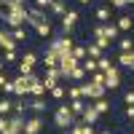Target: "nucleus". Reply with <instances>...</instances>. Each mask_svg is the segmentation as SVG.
Segmentation results:
<instances>
[{
  "label": "nucleus",
  "instance_id": "nucleus-2",
  "mask_svg": "<svg viewBox=\"0 0 134 134\" xmlns=\"http://www.w3.org/2000/svg\"><path fill=\"white\" fill-rule=\"evenodd\" d=\"M81 94H83V99L94 102V99H102V97L107 94V88H105V86H97V83H91V81H83V83H81Z\"/></svg>",
  "mask_w": 134,
  "mask_h": 134
},
{
  "label": "nucleus",
  "instance_id": "nucleus-36",
  "mask_svg": "<svg viewBox=\"0 0 134 134\" xmlns=\"http://www.w3.org/2000/svg\"><path fill=\"white\" fill-rule=\"evenodd\" d=\"M91 83H97V86H105V72H102V70H97V72L91 75Z\"/></svg>",
  "mask_w": 134,
  "mask_h": 134
},
{
  "label": "nucleus",
  "instance_id": "nucleus-27",
  "mask_svg": "<svg viewBox=\"0 0 134 134\" xmlns=\"http://www.w3.org/2000/svg\"><path fill=\"white\" fill-rule=\"evenodd\" d=\"M48 94H51L54 99H59V102H62V99H67V88H64L62 83H57V86H54V88H51Z\"/></svg>",
  "mask_w": 134,
  "mask_h": 134
},
{
  "label": "nucleus",
  "instance_id": "nucleus-48",
  "mask_svg": "<svg viewBox=\"0 0 134 134\" xmlns=\"http://www.w3.org/2000/svg\"><path fill=\"white\" fill-rule=\"evenodd\" d=\"M0 8H5V0H0Z\"/></svg>",
  "mask_w": 134,
  "mask_h": 134
},
{
  "label": "nucleus",
  "instance_id": "nucleus-45",
  "mask_svg": "<svg viewBox=\"0 0 134 134\" xmlns=\"http://www.w3.org/2000/svg\"><path fill=\"white\" fill-rule=\"evenodd\" d=\"M5 81H8V75H5V72H0V88L5 86Z\"/></svg>",
  "mask_w": 134,
  "mask_h": 134
},
{
  "label": "nucleus",
  "instance_id": "nucleus-31",
  "mask_svg": "<svg viewBox=\"0 0 134 134\" xmlns=\"http://www.w3.org/2000/svg\"><path fill=\"white\" fill-rule=\"evenodd\" d=\"M72 57L83 62V59L88 57V51H86V46H81V43H75V46H72Z\"/></svg>",
  "mask_w": 134,
  "mask_h": 134
},
{
  "label": "nucleus",
  "instance_id": "nucleus-22",
  "mask_svg": "<svg viewBox=\"0 0 134 134\" xmlns=\"http://www.w3.org/2000/svg\"><path fill=\"white\" fill-rule=\"evenodd\" d=\"M11 113H14V99H8V97H3V99H0V115H11Z\"/></svg>",
  "mask_w": 134,
  "mask_h": 134
},
{
  "label": "nucleus",
  "instance_id": "nucleus-50",
  "mask_svg": "<svg viewBox=\"0 0 134 134\" xmlns=\"http://www.w3.org/2000/svg\"><path fill=\"white\" fill-rule=\"evenodd\" d=\"M126 3H129V5H134V0H126Z\"/></svg>",
  "mask_w": 134,
  "mask_h": 134
},
{
  "label": "nucleus",
  "instance_id": "nucleus-49",
  "mask_svg": "<svg viewBox=\"0 0 134 134\" xmlns=\"http://www.w3.org/2000/svg\"><path fill=\"white\" fill-rule=\"evenodd\" d=\"M62 134H70V129H62Z\"/></svg>",
  "mask_w": 134,
  "mask_h": 134
},
{
  "label": "nucleus",
  "instance_id": "nucleus-12",
  "mask_svg": "<svg viewBox=\"0 0 134 134\" xmlns=\"http://www.w3.org/2000/svg\"><path fill=\"white\" fill-rule=\"evenodd\" d=\"M24 131H30V134H40V131H43V118H40V115L27 118V121H24Z\"/></svg>",
  "mask_w": 134,
  "mask_h": 134
},
{
  "label": "nucleus",
  "instance_id": "nucleus-47",
  "mask_svg": "<svg viewBox=\"0 0 134 134\" xmlns=\"http://www.w3.org/2000/svg\"><path fill=\"white\" fill-rule=\"evenodd\" d=\"M3 64H5V62H3V59H0V72H3Z\"/></svg>",
  "mask_w": 134,
  "mask_h": 134
},
{
  "label": "nucleus",
  "instance_id": "nucleus-26",
  "mask_svg": "<svg viewBox=\"0 0 134 134\" xmlns=\"http://www.w3.org/2000/svg\"><path fill=\"white\" fill-rule=\"evenodd\" d=\"M81 64H83V70H86L88 75H94V72L99 70V64H97V59H91V57H86V59H83Z\"/></svg>",
  "mask_w": 134,
  "mask_h": 134
},
{
  "label": "nucleus",
  "instance_id": "nucleus-41",
  "mask_svg": "<svg viewBox=\"0 0 134 134\" xmlns=\"http://www.w3.org/2000/svg\"><path fill=\"white\" fill-rule=\"evenodd\" d=\"M19 57H16V51H5V59L3 62H16Z\"/></svg>",
  "mask_w": 134,
  "mask_h": 134
},
{
  "label": "nucleus",
  "instance_id": "nucleus-19",
  "mask_svg": "<svg viewBox=\"0 0 134 134\" xmlns=\"http://www.w3.org/2000/svg\"><path fill=\"white\" fill-rule=\"evenodd\" d=\"M115 24H118V30H121V32H131V30H134V19L124 14V16H118Z\"/></svg>",
  "mask_w": 134,
  "mask_h": 134
},
{
  "label": "nucleus",
  "instance_id": "nucleus-32",
  "mask_svg": "<svg viewBox=\"0 0 134 134\" xmlns=\"http://www.w3.org/2000/svg\"><path fill=\"white\" fill-rule=\"evenodd\" d=\"M86 51H88V57H91V59H99V57H102V54H105L102 48L97 46V43H88V46H86Z\"/></svg>",
  "mask_w": 134,
  "mask_h": 134
},
{
  "label": "nucleus",
  "instance_id": "nucleus-24",
  "mask_svg": "<svg viewBox=\"0 0 134 134\" xmlns=\"http://www.w3.org/2000/svg\"><path fill=\"white\" fill-rule=\"evenodd\" d=\"M14 113H19V115L27 113V97H16L14 99Z\"/></svg>",
  "mask_w": 134,
  "mask_h": 134
},
{
  "label": "nucleus",
  "instance_id": "nucleus-8",
  "mask_svg": "<svg viewBox=\"0 0 134 134\" xmlns=\"http://www.w3.org/2000/svg\"><path fill=\"white\" fill-rule=\"evenodd\" d=\"M14 97H30V75H16L14 78Z\"/></svg>",
  "mask_w": 134,
  "mask_h": 134
},
{
  "label": "nucleus",
  "instance_id": "nucleus-11",
  "mask_svg": "<svg viewBox=\"0 0 134 134\" xmlns=\"http://www.w3.org/2000/svg\"><path fill=\"white\" fill-rule=\"evenodd\" d=\"M16 38H14V32H5V30H0V48L3 51H14L16 48Z\"/></svg>",
  "mask_w": 134,
  "mask_h": 134
},
{
  "label": "nucleus",
  "instance_id": "nucleus-17",
  "mask_svg": "<svg viewBox=\"0 0 134 134\" xmlns=\"http://www.w3.org/2000/svg\"><path fill=\"white\" fill-rule=\"evenodd\" d=\"M43 64H46V67H59V54L54 51L51 46L46 48V54H43Z\"/></svg>",
  "mask_w": 134,
  "mask_h": 134
},
{
  "label": "nucleus",
  "instance_id": "nucleus-25",
  "mask_svg": "<svg viewBox=\"0 0 134 134\" xmlns=\"http://www.w3.org/2000/svg\"><path fill=\"white\" fill-rule=\"evenodd\" d=\"M5 11H27L24 0H5Z\"/></svg>",
  "mask_w": 134,
  "mask_h": 134
},
{
  "label": "nucleus",
  "instance_id": "nucleus-46",
  "mask_svg": "<svg viewBox=\"0 0 134 134\" xmlns=\"http://www.w3.org/2000/svg\"><path fill=\"white\" fill-rule=\"evenodd\" d=\"M78 3H81V5H88V3H91V0H78Z\"/></svg>",
  "mask_w": 134,
  "mask_h": 134
},
{
  "label": "nucleus",
  "instance_id": "nucleus-33",
  "mask_svg": "<svg viewBox=\"0 0 134 134\" xmlns=\"http://www.w3.org/2000/svg\"><path fill=\"white\" fill-rule=\"evenodd\" d=\"M81 83H75V86H67V99H81Z\"/></svg>",
  "mask_w": 134,
  "mask_h": 134
},
{
  "label": "nucleus",
  "instance_id": "nucleus-3",
  "mask_svg": "<svg viewBox=\"0 0 134 134\" xmlns=\"http://www.w3.org/2000/svg\"><path fill=\"white\" fill-rule=\"evenodd\" d=\"M78 64H81V59H75L72 51H70V54H62V57H59V72H62V81H70V72L75 70Z\"/></svg>",
  "mask_w": 134,
  "mask_h": 134
},
{
  "label": "nucleus",
  "instance_id": "nucleus-9",
  "mask_svg": "<svg viewBox=\"0 0 134 134\" xmlns=\"http://www.w3.org/2000/svg\"><path fill=\"white\" fill-rule=\"evenodd\" d=\"M46 83H43V78L35 75V72H30V97H46Z\"/></svg>",
  "mask_w": 134,
  "mask_h": 134
},
{
  "label": "nucleus",
  "instance_id": "nucleus-38",
  "mask_svg": "<svg viewBox=\"0 0 134 134\" xmlns=\"http://www.w3.org/2000/svg\"><path fill=\"white\" fill-rule=\"evenodd\" d=\"M51 3H54V0H35V8H43V11H48V8H51Z\"/></svg>",
  "mask_w": 134,
  "mask_h": 134
},
{
  "label": "nucleus",
  "instance_id": "nucleus-52",
  "mask_svg": "<svg viewBox=\"0 0 134 134\" xmlns=\"http://www.w3.org/2000/svg\"><path fill=\"white\" fill-rule=\"evenodd\" d=\"M21 134H30V131H21Z\"/></svg>",
  "mask_w": 134,
  "mask_h": 134
},
{
  "label": "nucleus",
  "instance_id": "nucleus-51",
  "mask_svg": "<svg viewBox=\"0 0 134 134\" xmlns=\"http://www.w3.org/2000/svg\"><path fill=\"white\" fill-rule=\"evenodd\" d=\"M99 134H113V131H99Z\"/></svg>",
  "mask_w": 134,
  "mask_h": 134
},
{
  "label": "nucleus",
  "instance_id": "nucleus-30",
  "mask_svg": "<svg viewBox=\"0 0 134 134\" xmlns=\"http://www.w3.org/2000/svg\"><path fill=\"white\" fill-rule=\"evenodd\" d=\"M105 35H107L110 40H118V38H121V30H118V24H105Z\"/></svg>",
  "mask_w": 134,
  "mask_h": 134
},
{
  "label": "nucleus",
  "instance_id": "nucleus-5",
  "mask_svg": "<svg viewBox=\"0 0 134 134\" xmlns=\"http://www.w3.org/2000/svg\"><path fill=\"white\" fill-rule=\"evenodd\" d=\"M78 19H81V14H78L75 8H72V11L67 8V14L59 19V21H62V35H70V32L75 30V24H78Z\"/></svg>",
  "mask_w": 134,
  "mask_h": 134
},
{
  "label": "nucleus",
  "instance_id": "nucleus-1",
  "mask_svg": "<svg viewBox=\"0 0 134 134\" xmlns=\"http://www.w3.org/2000/svg\"><path fill=\"white\" fill-rule=\"evenodd\" d=\"M75 113L70 110V105H64V102H59L57 107H54V126L57 129H70L72 124H75Z\"/></svg>",
  "mask_w": 134,
  "mask_h": 134
},
{
  "label": "nucleus",
  "instance_id": "nucleus-13",
  "mask_svg": "<svg viewBox=\"0 0 134 134\" xmlns=\"http://www.w3.org/2000/svg\"><path fill=\"white\" fill-rule=\"evenodd\" d=\"M70 134H94V126L86 124L83 118H75V124L70 126Z\"/></svg>",
  "mask_w": 134,
  "mask_h": 134
},
{
  "label": "nucleus",
  "instance_id": "nucleus-14",
  "mask_svg": "<svg viewBox=\"0 0 134 134\" xmlns=\"http://www.w3.org/2000/svg\"><path fill=\"white\" fill-rule=\"evenodd\" d=\"M64 14H67V3H64V0H54L51 8H48V16L51 19H62Z\"/></svg>",
  "mask_w": 134,
  "mask_h": 134
},
{
  "label": "nucleus",
  "instance_id": "nucleus-53",
  "mask_svg": "<svg viewBox=\"0 0 134 134\" xmlns=\"http://www.w3.org/2000/svg\"><path fill=\"white\" fill-rule=\"evenodd\" d=\"M131 72H134V67H131Z\"/></svg>",
  "mask_w": 134,
  "mask_h": 134
},
{
  "label": "nucleus",
  "instance_id": "nucleus-20",
  "mask_svg": "<svg viewBox=\"0 0 134 134\" xmlns=\"http://www.w3.org/2000/svg\"><path fill=\"white\" fill-rule=\"evenodd\" d=\"M91 105L97 107V113H99V115H107V113H110V110H113V105H110V102H107V99H105V97H102V99H94V102H91Z\"/></svg>",
  "mask_w": 134,
  "mask_h": 134
},
{
  "label": "nucleus",
  "instance_id": "nucleus-42",
  "mask_svg": "<svg viewBox=\"0 0 134 134\" xmlns=\"http://www.w3.org/2000/svg\"><path fill=\"white\" fill-rule=\"evenodd\" d=\"M124 102H126V105H134V91H126V94H124Z\"/></svg>",
  "mask_w": 134,
  "mask_h": 134
},
{
  "label": "nucleus",
  "instance_id": "nucleus-43",
  "mask_svg": "<svg viewBox=\"0 0 134 134\" xmlns=\"http://www.w3.org/2000/svg\"><path fill=\"white\" fill-rule=\"evenodd\" d=\"M5 129H8V118H5V115H0V134H3Z\"/></svg>",
  "mask_w": 134,
  "mask_h": 134
},
{
  "label": "nucleus",
  "instance_id": "nucleus-16",
  "mask_svg": "<svg viewBox=\"0 0 134 134\" xmlns=\"http://www.w3.org/2000/svg\"><path fill=\"white\" fill-rule=\"evenodd\" d=\"M81 118L86 121V124H91V126H94V124H97V121H99V118H102V115H99V113H97V107H94L91 102H88V105H86V110H83V115H81Z\"/></svg>",
  "mask_w": 134,
  "mask_h": 134
},
{
  "label": "nucleus",
  "instance_id": "nucleus-35",
  "mask_svg": "<svg viewBox=\"0 0 134 134\" xmlns=\"http://www.w3.org/2000/svg\"><path fill=\"white\" fill-rule=\"evenodd\" d=\"M97 64H99V70H102V72H105V70H110V67H113V62H110V57H105V54H102V57L97 59Z\"/></svg>",
  "mask_w": 134,
  "mask_h": 134
},
{
  "label": "nucleus",
  "instance_id": "nucleus-4",
  "mask_svg": "<svg viewBox=\"0 0 134 134\" xmlns=\"http://www.w3.org/2000/svg\"><path fill=\"white\" fill-rule=\"evenodd\" d=\"M48 46H51V48H54V51H57L59 57H62V54H70V51H72L75 40H72L70 35H57V38H54V40L48 43Z\"/></svg>",
  "mask_w": 134,
  "mask_h": 134
},
{
  "label": "nucleus",
  "instance_id": "nucleus-23",
  "mask_svg": "<svg viewBox=\"0 0 134 134\" xmlns=\"http://www.w3.org/2000/svg\"><path fill=\"white\" fill-rule=\"evenodd\" d=\"M86 75H88V72L83 70V64H78L75 70L70 72V81H75V83H83V81H86Z\"/></svg>",
  "mask_w": 134,
  "mask_h": 134
},
{
  "label": "nucleus",
  "instance_id": "nucleus-7",
  "mask_svg": "<svg viewBox=\"0 0 134 134\" xmlns=\"http://www.w3.org/2000/svg\"><path fill=\"white\" fill-rule=\"evenodd\" d=\"M35 64H38V54H35V51L21 54V59H19V70H21V75H30L32 70H35Z\"/></svg>",
  "mask_w": 134,
  "mask_h": 134
},
{
  "label": "nucleus",
  "instance_id": "nucleus-40",
  "mask_svg": "<svg viewBox=\"0 0 134 134\" xmlns=\"http://www.w3.org/2000/svg\"><path fill=\"white\" fill-rule=\"evenodd\" d=\"M110 5H113V8H126L129 3H126V0H110Z\"/></svg>",
  "mask_w": 134,
  "mask_h": 134
},
{
  "label": "nucleus",
  "instance_id": "nucleus-34",
  "mask_svg": "<svg viewBox=\"0 0 134 134\" xmlns=\"http://www.w3.org/2000/svg\"><path fill=\"white\" fill-rule=\"evenodd\" d=\"M94 43H97V46H99V48H102V51H107L110 46H113V40H110L107 35H99V38H94Z\"/></svg>",
  "mask_w": 134,
  "mask_h": 134
},
{
  "label": "nucleus",
  "instance_id": "nucleus-44",
  "mask_svg": "<svg viewBox=\"0 0 134 134\" xmlns=\"http://www.w3.org/2000/svg\"><path fill=\"white\" fill-rule=\"evenodd\" d=\"M126 118L134 121V105H126Z\"/></svg>",
  "mask_w": 134,
  "mask_h": 134
},
{
  "label": "nucleus",
  "instance_id": "nucleus-21",
  "mask_svg": "<svg viewBox=\"0 0 134 134\" xmlns=\"http://www.w3.org/2000/svg\"><path fill=\"white\" fill-rule=\"evenodd\" d=\"M35 32H38L40 38H51L54 35V27H51V21H40V24L35 27Z\"/></svg>",
  "mask_w": 134,
  "mask_h": 134
},
{
  "label": "nucleus",
  "instance_id": "nucleus-18",
  "mask_svg": "<svg viewBox=\"0 0 134 134\" xmlns=\"http://www.w3.org/2000/svg\"><path fill=\"white\" fill-rule=\"evenodd\" d=\"M67 105H70V110H72L78 118H81V115H83V110H86V105H88V99H83V97H81V99H70Z\"/></svg>",
  "mask_w": 134,
  "mask_h": 134
},
{
  "label": "nucleus",
  "instance_id": "nucleus-10",
  "mask_svg": "<svg viewBox=\"0 0 134 134\" xmlns=\"http://www.w3.org/2000/svg\"><path fill=\"white\" fill-rule=\"evenodd\" d=\"M46 99H43V97H30L27 99V110H32V113H35V115H43V113H46Z\"/></svg>",
  "mask_w": 134,
  "mask_h": 134
},
{
  "label": "nucleus",
  "instance_id": "nucleus-39",
  "mask_svg": "<svg viewBox=\"0 0 134 134\" xmlns=\"http://www.w3.org/2000/svg\"><path fill=\"white\" fill-rule=\"evenodd\" d=\"M0 91H3L5 97H8V94H14V81H5V86L0 88Z\"/></svg>",
  "mask_w": 134,
  "mask_h": 134
},
{
  "label": "nucleus",
  "instance_id": "nucleus-6",
  "mask_svg": "<svg viewBox=\"0 0 134 134\" xmlns=\"http://www.w3.org/2000/svg\"><path fill=\"white\" fill-rule=\"evenodd\" d=\"M118 86H121V70H118V64H113L110 70H105V88L115 91Z\"/></svg>",
  "mask_w": 134,
  "mask_h": 134
},
{
  "label": "nucleus",
  "instance_id": "nucleus-28",
  "mask_svg": "<svg viewBox=\"0 0 134 134\" xmlns=\"http://www.w3.org/2000/svg\"><path fill=\"white\" fill-rule=\"evenodd\" d=\"M115 43H118V51H134V40L126 38V35H124V38H118Z\"/></svg>",
  "mask_w": 134,
  "mask_h": 134
},
{
  "label": "nucleus",
  "instance_id": "nucleus-15",
  "mask_svg": "<svg viewBox=\"0 0 134 134\" xmlns=\"http://www.w3.org/2000/svg\"><path fill=\"white\" fill-rule=\"evenodd\" d=\"M115 62H118L121 67H126V70H131V67H134V51H118Z\"/></svg>",
  "mask_w": 134,
  "mask_h": 134
},
{
  "label": "nucleus",
  "instance_id": "nucleus-37",
  "mask_svg": "<svg viewBox=\"0 0 134 134\" xmlns=\"http://www.w3.org/2000/svg\"><path fill=\"white\" fill-rule=\"evenodd\" d=\"M14 38H16V40L21 43V40L27 38V30H24V27H16V30H14Z\"/></svg>",
  "mask_w": 134,
  "mask_h": 134
},
{
  "label": "nucleus",
  "instance_id": "nucleus-29",
  "mask_svg": "<svg viewBox=\"0 0 134 134\" xmlns=\"http://www.w3.org/2000/svg\"><path fill=\"white\" fill-rule=\"evenodd\" d=\"M110 16H113V11H110V8H97V21H102V24H107V21H110Z\"/></svg>",
  "mask_w": 134,
  "mask_h": 134
}]
</instances>
